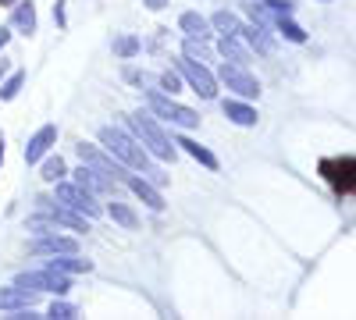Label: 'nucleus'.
<instances>
[{
	"label": "nucleus",
	"instance_id": "obj_26",
	"mask_svg": "<svg viewBox=\"0 0 356 320\" xmlns=\"http://www.w3.org/2000/svg\"><path fill=\"white\" fill-rule=\"evenodd\" d=\"M107 214H111L118 224H122V228H136V224H139V217H136V214L125 207V203H118V199H114L111 207H107Z\"/></svg>",
	"mask_w": 356,
	"mask_h": 320
},
{
	"label": "nucleus",
	"instance_id": "obj_24",
	"mask_svg": "<svg viewBox=\"0 0 356 320\" xmlns=\"http://www.w3.org/2000/svg\"><path fill=\"white\" fill-rule=\"evenodd\" d=\"M275 25H278V33H282L289 43H307V33H303V28L296 25L289 15H275Z\"/></svg>",
	"mask_w": 356,
	"mask_h": 320
},
{
	"label": "nucleus",
	"instance_id": "obj_17",
	"mask_svg": "<svg viewBox=\"0 0 356 320\" xmlns=\"http://www.w3.org/2000/svg\"><path fill=\"white\" fill-rule=\"evenodd\" d=\"M178 25H182V33L189 40H211V22H207L200 11H186L182 18H178Z\"/></svg>",
	"mask_w": 356,
	"mask_h": 320
},
{
	"label": "nucleus",
	"instance_id": "obj_25",
	"mask_svg": "<svg viewBox=\"0 0 356 320\" xmlns=\"http://www.w3.org/2000/svg\"><path fill=\"white\" fill-rule=\"evenodd\" d=\"M211 25L218 28L221 36H239V18H235L232 11H218V15L211 18Z\"/></svg>",
	"mask_w": 356,
	"mask_h": 320
},
{
	"label": "nucleus",
	"instance_id": "obj_16",
	"mask_svg": "<svg viewBox=\"0 0 356 320\" xmlns=\"http://www.w3.org/2000/svg\"><path fill=\"white\" fill-rule=\"evenodd\" d=\"M239 40H246V43L257 47L260 53H271V50H275V40L267 36V28H264L260 22H253V25H239Z\"/></svg>",
	"mask_w": 356,
	"mask_h": 320
},
{
	"label": "nucleus",
	"instance_id": "obj_7",
	"mask_svg": "<svg viewBox=\"0 0 356 320\" xmlns=\"http://www.w3.org/2000/svg\"><path fill=\"white\" fill-rule=\"evenodd\" d=\"M317 171L335 185V192H353V174H356V160L353 157H324L317 164Z\"/></svg>",
	"mask_w": 356,
	"mask_h": 320
},
{
	"label": "nucleus",
	"instance_id": "obj_5",
	"mask_svg": "<svg viewBox=\"0 0 356 320\" xmlns=\"http://www.w3.org/2000/svg\"><path fill=\"white\" fill-rule=\"evenodd\" d=\"M57 203H65V207H72L82 217H100L104 214V207L93 199V192H86L75 182H57Z\"/></svg>",
	"mask_w": 356,
	"mask_h": 320
},
{
	"label": "nucleus",
	"instance_id": "obj_2",
	"mask_svg": "<svg viewBox=\"0 0 356 320\" xmlns=\"http://www.w3.org/2000/svg\"><path fill=\"white\" fill-rule=\"evenodd\" d=\"M129 125H132V132L143 139V146L150 150L154 157H161V160H175V142L161 132V125L150 118V114H132Z\"/></svg>",
	"mask_w": 356,
	"mask_h": 320
},
{
	"label": "nucleus",
	"instance_id": "obj_19",
	"mask_svg": "<svg viewBox=\"0 0 356 320\" xmlns=\"http://www.w3.org/2000/svg\"><path fill=\"white\" fill-rule=\"evenodd\" d=\"M225 118L235 121V125H243V128H253L257 125V110L243 100H225Z\"/></svg>",
	"mask_w": 356,
	"mask_h": 320
},
{
	"label": "nucleus",
	"instance_id": "obj_21",
	"mask_svg": "<svg viewBox=\"0 0 356 320\" xmlns=\"http://www.w3.org/2000/svg\"><path fill=\"white\" fill-rule=\"evenodd\" d=\"M175 146H182V150H186L189 157H196V160H200L203 167H211V171H218V157H214L211 150H207V146H200V142H193V139H186V135H182V139L175 142Z\"/></svg>",
	"mask_w": 356,
	"mask_h": 320
},
{
	"label": "nucleus",
	"instance_id": "obj_12",
	"mask_svg": "<svg viewBox=\"0 0 356 320\" xmlns=\"http://www.w3.org/2000/svg\"><path fill=\"white\" fill-rule=\"evenodd\" d=\"M40 207H43V214L54 221V224H65V228H72V231H89V224H86V217L82 214H75L72 207H50V199H40Z\"/></svg>",
	"mask_w": 356,
	"mask_h": 320
},
{
	"label": "nucleus",
	"instance_id": "obj_14",
	"mask_svg": "<svg viewBox=\"0 0 356 320\" xmlns=\"http://www.w3.org/2000/svg\"><path fill=\"white\" fill-rule=\"evenodd\" d=\"M29 249H33L36 256H54V253H79V242L75 239H65V235H54V231H47V235H40L33 246H29Z\"/></svg>",
	"mask_w": 356,
	"mask_h": 320
},
{
	"label": "nucleus",
	"instance_id": "obj_20",
	"mask_svg": "<svg viewBox=\"0 0 356 320\" xmlns=\"http://www.w3.org/2000/svg\"><path fill=\"white\" fill-rule=\"evenodd\" d=\"M218 50H221V53L228 57V61H232V65H243V68L250 65V50L243 47V40H239V36H221V43H218Z\"/></svg>",
	"mask_w": 356,
	"mask_h": 320
},
{
	"label": "nucleus",
	"instance_id": "obj_13",
	"mask_svg": "<svg viewBox=\"0 0 356 320\" xmlns=\"http://www.w3.org/2000/svg\"><path fill=\"white\" fill-rule=\"evenodd\" d=\"M143 203H146V207H150V210H164L168 207V203H164V196L157 192V185L154 182H146V178H136V174H125V178H122Z\"/></svg>",
	"mask_w": 356,
	"mask_h": 320
},
{
	"label": "nucleus",
	"instance_id": "obj_9",
	"mask_svg": "<svg viewBox=\"0 0 356 320\" xmlns=\"http://www.w3.org/2000/svg\"><path fill=\"white\" fill-rule=\"evenodd\" d=\"M79 157H82V164H89V167H97L100 174H107L111 182H122L125 178V167H122V160H111V157H104L97 146H89V142H79Z\"/></svg>",
	"mask_w": 356,
	"mask_h": 320
},
{
	"label": "nucleus",
	"instance_id": "obj_33",
	"mask_svg": "<svg viewBox=\"0 0 356 320\" xmlns=\"http://www.w3.org/2000/svg\"><path fill=\"white\" fill-rule=\"evenodd\" d=\"M143 4L150 8V11H161V8H168V0H143Z\"/></svg>",
	"mask_w": 356,
	"mask_h": 320
},
{
	"label": "nucleus",
	"instance_id": "obj_3",
	"mask_svg": "<svg viewBox=\"0 0 356 320\" xmlns=\"http://www.w3.org/2000/svg\"><path fill=\"white\" fill-rule=\"evenodd\" d=\"M146 103H150V110L157 114V118L171 121V125H182V128H196L200 125V114L186 103H175L171 96L157 93V90H146Z\"/></svg>",
	"mask_w": 356,
	"mask_h": 320
},
{
	"label": "nucleus",
	"instance_id": "obj_29",
	"mask_svg": "<svg viewBox=\"0 0 356 320\" xmlns=\"http://www.w3.org/2000/svg\"><path fill=\"white\" fill-rule=\"evenodd\" d=\"M114 53L118 57H136L139 53V40L136 36H118L114 40Z\"/></svg>",
	"mask_w": 356,
	"mask_h": 320
},
{
	"label": "nucleus",
	"instance_id": "obj_28",
	"mask_svg": "<svg viewBox=\"0 0 356 320\" xmlns=\"http://www.w3.org/2000/svg\"><path fill=\"white\" fill-rule=\"evenodd\" d=\"M22 85H25V71H15L4 85H0V100H15L22 93Z\"/></svg>",
	"mask_w": 356,
	"mask_h": 320
},
{
	"label": "nucleus",
	"instance_id": "obj_22",
	"mask_svg": "<svg viewBox=\"0 0 356 320\" xmlns=\"http://www.w3.org/2000/svg\"><path fill=\"white\" fill-rule=\"evenodd\" d=\"M15 8V28L18 33H25V36H33L36 33V11H33V4H11Z\"/></svg>",
	"mask_w": 356,
	"mask_h": 320
},
{
	"label": "nucleus",
	"instance_id": "obj_30",
	"mask_svg": "<svg viewBox=\"0 0 356 320\" xmlns=\"http://www.w3.org/2000/svg\"><path fill=\"white\" fill-rule=\"evenodd\" d=\"M47 317H57V320H72V317H79V310H75L72 303H54Z\"/></svg>",
	"mask_w": 356,
	"mask_h": 320
},
{
	"label": "nucleus",
	"instance_id": "obj_6",
	"mask_svg": "<svg viewBox=\"0 0 356 320\" xmlns=\"http://www.w3.org/2000/svg\"><path fill=\"white\" fill-rule=\"evenodd\" d=\"M178 75H182L189 82V90L200 93L203 100H214L218 96V78L211 75V68H207V65H196V61H189V57H182V61H178Z\"/></svg>",
	"mask_w": 356,
	"mask_h": 320
},
{
	"label": "nucleus",
	"instance_id": "obj_1",
	"mask_svg": "<svg viewBox=\"0 0 356 320\" xmlns=\"http://www.w3.org/2000/svg\"><path fill=\"white\" fill-rule=\"evenodd\" d=\"M100 142L107 146V153H114V160H122V164H129V167H139V171H150V157H146V150L136 146L125 132L100 128Z\"/></svg>",
	"mask_w": 356,
	"mask_h": 320
},
{
	"label": "nucleus",
	"instance_id": "obj_10",
	"mask_svg": "<svg viewBox=\"0 0 356 320\" xmlns=\"http://www.w3.org/2000/svg\"><path fill=\"white\" fill-rule=\"evenodd\" d=\"M75 185H82L86 192H100V196L118 192V182H111L107 174H100L97 167H89V164H82V167L75 171Z\"/></svg>",
	"mask_w": 356,
	"mask_h": 320
},
{
	"label": "nucleus",
	"instance_id": "obj_31",
	"mask_svg": "<svg viewBox=\"0 0 356 320\" xmlns=\"http://www.w3.org/2000/svg\"><path fill=\"white\" fill-rule=\"evenodd\" d=\"M264 8L271 11V18L275 15H292V0H264Z\"/></svg>",
	"mask_w": 356,
	"mask_h": 320
},
{
	"label": "nucleus",
	"instance_id": "obj_15",
	"mask_svg": "<svg viewBox=\"0 0 356 320\" xmlns=\"http://www.w3.org/2000/svg\"><path fill=\"white\" fill-rule=\"evenodd\" d=\"M47 267L61 271V274H86V271H93V264L82 260L79 253H54V260H47Z\"/></svg>",
	"mask_w": 356,
	"mask_h": 320
},
{
	"label": "nucleus",
	"instance_id": "obj_18",
	"mask_svg": "<svg viewBox=\"0 0 356 320\" xmlns=\"http://www.w3.org/2000/svg\"><path fill=\"white\" fill-rule=\"evenodd\" d=\"M33 299H36V292H25V288H0V310H29L33 306Z\"/></svg>",
	"mask_w": 356,
	"mask_h": 320
},
{
	"label": "nucleus",
	"instance_id": "obj_35",
	"mask_svg": "<svg viewBox=\"0 0 356 320\" xmlns=\"http://www.w3.org/2000/svg\"><path fill=\"white\" fill-rule=\"evenodd\" d=\"M11 4H18V0H0V8H11Z\"/></svg>",
	"mask_w": 356,
	"mask_h": 320
},
{
	"label": "nucleus",
	"instance_id": "obj_34",
	"mask_svg": "<svg viewBox=\"0 0 356 320\" xmlns=\"http://www.w3.org/2000/svg\"><path fill=\"white\" fill-rule=\"evenodd\" d=\"M8 36H11V33H8V28H0V47H4V43H8Z\"/></svg>",
	"mask_w": 356,
	"mask_h": 320
},
{
	"label": "nucleus",
	"instance_id": "obj_8",
	"mask_svg": "<svg viewBox=\"0 0 356 320\" xmlns=\"http://www.w3.org/2000/svg\"><path fill=\"white\" fill-rule=\"evenodd\" d=\"M218 78L228 85L232 93H239V96H246V100H253V96H260V82L243 68V65H232V61H225L221 68H218Z\"/></svg>",
	"mask_w": 356,
	"mask_h": 320
},
{
	"label": "nucleus",
	"instance_id": "obj_4",
	"mask_svg": "<svg viewBox=\"0 0 356 320\" xmlns=\"http://www.w3.org/2000/svg\"><path fill=\"white\" fill-rule=\"evenodd\" d=\"M18 288H25V292H54V296H65L72 288V278L61 274V271H29V274H18L15 278Z\"/></svg>",
	"mask_w": 356,
	"mask_h": 320
},
{
	"label": "nucleus",
	"instance_id": "obj_37",
	"mask_svg": "<svg viewBox=\"0 0 356 320\" xmlns=\"http://www.w3.org/2000/svg\"><path fill=\"white\" fill-rule=\"evenodd\" d=\"M0 164H4V139H0Z\"/></svg>",
	"mask_w": 356,
	"mask_h": 320
},
{
	"label": "nucleus",
	"instance_id": "obj_36",
	"mask_svg": "<svg viewBox=\"0 0 356 320\" xmlns=\"http://www.w3.org/2000/svg\"><path fill=\"white\" fill-rule=\"evenodd\" d=\"M0 75H8V61H0Z\"/></svg>",
	"mask_w": 356,
	"mask_h": 320
},
{
	"label": "nucleus",
	"instance_id": "obj_27",
	"mask_svg": "<svg viewBox=\"0 0 356 320\" xmlns=\"http://www.w3.org/2000/svg\"><path fill=\"white\" fill-rule=\"evenodd\" d=\"M65 174H68V171H65V160H61V157H47V160H43V182H61Z\"/></svg>",
	"mask_w": 356,
	"mask_h": 320
},
{
	"label": "nucleus",
	"instance_id": "obj_11",
	"mask_svg": "<svg viewBox=\"0 0 356 320\" xmlns=\"http://www.w3.org/2000/svg\"><path fill=\"white\" fill-rule=\"evenodd\" d=\"M57 142V125H43L33 139H29V146H25V160L29 164H36V160H43L47 153H50V146Z\"/></svg>",
	"mask_w": 356,
	"mask_h": 320
},
{
	"label": "nucleus",
	"instance_id": "obj_23",
	"mask_svg": "<svg viewBox=\"0 0 356 320\" xmlns=\"http://www.w3.org/2000/svg\"><path fill=\"white\" fill-rule=\"evenodd\" d=\"M182 57H189V61H196V65H207L214 53H211V47H207V40H189V36H186Z\"/></svg>",
	"mask_w": 356,
	"mask_h": 320
},
{
	"label": "nucleus",
	"instance_id": "obj_32",
	"mask_svg": "<svg viewBox=\"0 0 356 320\" xmlns=\"http://www.w3.org/2000/svg\"><path fill=\"white\" fill-rule=\"evenodd\" d=\"M161 85L168 93H182V75H175V71H164L161 75Z\"/></svg>",
	"mask_w": 356,
	"mask_h": 320
}]
</instances>
